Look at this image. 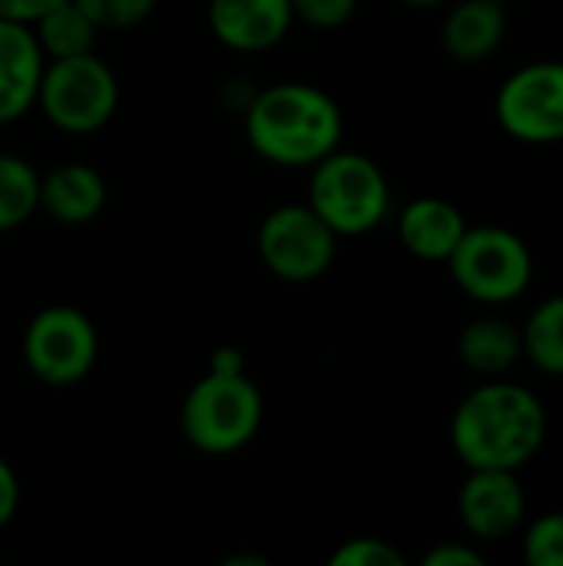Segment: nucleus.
Here are the masks:
<instances>
[{"instance_id": "obj_1", "label": "nucleus", "mask_w": 563, "mask_h": 566, "mask_svg": "<svg viewBox=\"0 0 563 566\" xmlns=\"http://www.w3.org/2000/svg\"><path fill=\"white\" fill-rule=\"evenodd\" d=\"M252 153L282 169H312L342 146V106L315 83L285 80L252 93L242 113Z\"/></svg>"}, {"instance_id": "obj_2", "label": "nucleus", "mask_w": 563, "mask_h": 566, "mask_svg": "<svg viewBox=\"0 0 563 566\" xmlns=\"http://www.w3.org/2000/svg\"><path fill=\"white\" fill-rule=\"evenodd\" d=\"M548 441V411L531 388L488 381L475 388L451 418L455 454L468 468H524Z\"/></svg>"}, {"instance_id": "obj_3", "label": "nucleus", "mask_w": 563, "mask_h": 566, "mask_svg": "<svg viewBox=\"0 0 563 566\" xmlns=\"http://www.w3.org/2000/svg\"><path fill=\"white\" fill-rule=\"evenodd\" d=\"M265 421L262 388L246 371H209L179 405V431L199 454L226 458L256 441Z\"/></svg>"}, {"instance_id": "obj_4", "label": "nucleus", "mask_w": 563, "mask_h": 566, "mask_svg": "<svg viewBox=\"0 0 563 566\" xmlns=\"http://www.w3.org/2000/svg\"><path fill=\"white\" fill-rule=\"evenodd\" d=\"M305 202L338 239H358L388 219L392 186L372 156L338 146L309 169Z\"/></svg>"}, {"instance_id": "obj_5", "label": "nucleus", "mask_w": 563, "mask_h": 566, "mask_svg": "<svg viewBox=\"0 0 563 566\" xmlns=\"http://www.w3.org/2000/svg\"><path fill=\"white\" fill-rule=\"evenodd\" d=\"M37 109L60 133H100L119 109V80L113 66L103 56H96V50L46 60L37 90Z\"/></svg>"}, {"instance_id": "obj_6", "label": "nucleus", "mask_w": 563, "mask_h": 566, "mask_svg": "<svg viewBox=\"0 0 563 566\" xmlns=\"http://www.w3.org/2000/svg\"><path fill=\"white\" fill-rule=\"evenodd\" d=\"M20 355L40 385L73 388L90 378L100 358V335L83 308L56 302L27 322Z\"/></svg>"}, {"instance_id": "obj_7", "label": "nucleus", "mask_w": 563, "mask_h": 566, "mask_svg": "<svg viewBox=\"0 0 563 566\" xmlns=\"http://www.w3.org/2000/svg\"><path fill=\"white\" fill-rule=\"evenodd\" d=\"M451 279L465 295L484 305H504L528 292L534 259L528 242L504 226H468L448 259Z\"/></svg>"}, {"instance_id": "obj_8", "label": "nucleus", "mask_w": 563, "mask_h": 566, "mask_svg": "<svg viewBox=\"0 0 563 566\" xmlns=\"http://www.w3.org/2000/svg\"><path fill=\"white\" fill-rule=\"evenodd\" d=\"M256 252L269 275H275L279 282L309 285L332 269L338 255V235L319 219L309 202H285L269 209L259 222Z\"/></svg>"}, {"instance_id": "obj_9", "label": "nucleus", "mask_w": 563, "mask_h": 566, "mask_svg": "<svg viewBox=\"0 0 563 566\" xmlns=\"http://www.w3.org/2000/svg\"><path fill=\"white\" fill-rule=\"evenodd\" d=\"M498 123L521 143H563V63L541 60L498 90Z\"/></svg>"}, {"instance_id": "obj_10", "label": "nucleus", "mask_w": 563, "mask_h": 566, "mask_svg": "<svg viewBox=\"0 0 563 566\" xmlns=\"http://www.w3.org/2000/svg\"><path fill=\"white\" fill-rule=\"evenodd\" d=\"M458 514L468 534L481 541L511 537L528 514V497L518 481V471L471 468V478L461 484Z\"/></svg>"}, {"instance_id": "obj_11", "label": "nucleus", "mask_w": 563, "mask_h": 566, "mask_svg": "<svg viewBox=\"0 0 563 566\" xmlns=\"http://www.w3.org/2000/svg\"><path fill=\"white\" fill-rule=\"evenodd\" d=\"M206 20L212 36L232 53H265L279 46L292 23V0H209Z\"/></svg>"}, {"instance_id": "obj_12", "label": "nucleus", "mask_w": 563, "mask_h": 566, "mask_svg": "<svg viewBox=\"0 0 563 566\" xmlns=\"http://www.w3.org/2000/svg\"><path fill=\"white\" fill-rule=\"evenodd\" d=\"M46 56L30 23L0 17V126L23 119L37 106Z\"/></svg>"}, {"instance_id": "obj_13", "label": "nucleus", "mask_w": 563, "mask_h": 566, "mask_svg": "<svg viewBox=\"0 0 563 566\" xmlns=\"http://www.w3.org/2000/svg\"><path fill=\"white\" fill-rule=\"evenodd\" d=\"M106 199V179L90 163H60L40 176V212L60 226H86L100 219Z\"/></svg>"}, {"instance_id": "obj_14", "label": "nucleus", "mask_w": 563, "mask_h": 566, "mask_svg": "<svg viewBox=\"0 0 563 566\" xmlns=\"http://www.w3.org/2000/svg\"><path fill=\"white\" fill-rule=\"evenodd\" d=\"M465 232H468V222L461 209L438 196L408 202L398 219L402 245L421 262H448Z\"/></svg>"}, {"instance_id": "obj_15", "label": "nucleus", "mask_w": 563, "mask_h": 566, "mask_svg": "<svg viewBox=\"0 0 563 566\" xmlns=\"http://www.w3.org/2000/svg\"><path fill=\"white\" fill-rule=\"evenodd\" d=\"M508 33L504 0H461L441 23V43L458 63L488 60Z\"/></svg>"}, {"instance_id": "obj_16", "label": "nucleus", "mask_w": 563, "mask_h": 566, "mask_svg": "<svg viewBox=\"0 0 563 566\" xmlns=\"http://www.w3.org/2000/svg\"><path fill=\"white\" fill-rule=\"evenodd\" d=\"M521 355H524L521 332L504 318H475L458 335V358L475 375L501 378L521 361Z\"/></svg>"}, {"instance_id": "obj_17", "label": "nucleus", "mask_w": 563, "mask_h": 566, "mask_svg": "<svg viewBox=\"0 0 563 566\" xmlns=\"http://www.w3.org/2000/svg\"><path fill=\"white\" fill-rule=\"evenodd\" d=\"M30 27H33V36H37V43H40L46 60L93 53L96 50V36H100V27L73 0H63V3L50 7Z\"/></svg>"}, {"instance_id": "obj_18", "label": "nucleus", "mask_w": 563, "mask_h": 566, "mask_svg": "<svg viewBox=\"0 0 563 566\" xmlns=\"http://www.w3.org/2000/svg\"><path fill=\"white\" fill-rule=\"evenodd\" d=\"M40 212V172L17 153H0V235Z\"/></svg>"}, {"instance_id": "obj_19", "label": "nucleus", "mask_w": 563, "mask_h": 566, "mask_svg": "<svg viewBox=\"0 0 563 566\" xmlns=\"http://www.w3.org/2000/svg\"><path fill=\"white\" fill-rule=\"evenodd\" d=\"M524 355L548 375H563V295L541 302L521 328Z\"/></svg>"}, {"instance_id": "obj_20", "label": "nucleus", "mask_w": 563, "mask_h": 566, "mask_svg": "<svg viewBox=\"0 0 563 566\" xmlns=\"http://www.w3.org/2000/svg\"><path fill=\"white\" fill-rule=\"evenodd\" d=\"M96 27L103 30H133L139 23H146L159 0H73Z\"/></svg>"}, {"instance_id": "obj_21", "label": "nucleus", "mask_w": 563, "mask_h": 566, "mask_svg": "<svg viewBox=\"0 0 563 566\" xmlns=\"http://www.w3.org/2000/svg\"><path fill=\"white\" fill-rule=\"evenodd\" d=\"M524 557L534 566H563V511L544 514L528 527Z\"/></svg>"}, {"instance_id": "obj_22", "label": "nucleus", "mask_w": 563, "mask_h": 566, "mask_svg": "<svg viewBox=\"0 0 563 566\" xmlns=\"http://www.w3.org/2000/svg\"><path fill=\"white\" fill-rule=\"evenodd\" d=\"M332 566H405V554L382 537H352L329 557Z\"/></svg>"}, {"instance_id": "obj_23", "label": "nucleus", "mask_w": 563, "mask_h": 566, "mask_svg": "<svg viewBox=\"0 0 563 566\" xmlns=\"http://www.w3.org/2000/svg\"><path fill=\"white\" fill-rule=\"evenodd\" d=\"M358 10V0H292L295 20L315 30H338Z\"/></svg>"}, {"instance_id": "obj_24", "label": "nucleus", "mask_w": 563, "mask_h": 566, "mask_svg": "<svg viewBox=\"0 0 563 566\" xmlns=\"http://www.w3.org/2000/svg\"><path fill=\"white\" fill-rule=\"evenodd\" d=\"M421 566H484V557L468 544H438L421 557Z\"/></svg>"}, {"instance_id": "obj_25", "label": "nucleus", "mask_w": 563, "mask_h": 566, "mask_svg": "<svg viewBox=\"0 0 563 566\" xmlns=\"http://www.w3.org/2000/svg\"><path fill=\"white\" fill-rule=\"evenodd\" d=\"M20 511V478L13 464L0 454V531L17 517Z\"/></svg>"}, {"instance_id": "obj_26", "label": "nucleus", "mask_w": 563, "mask_h": 566, "mask_svg": "<svg viewBox=\"0 0 563 566\" xmlns=\"http://www.w3.org/2000/svg\"><path fill=\"white\" fill-rule=\"evenodd\" d=\"M56 3H63V0H0V17L20 20V23H33L40 13H46Z\"/></svg>"}, {"instance_id": "obj_27", "label": "nucleus", "mask_w": 563, "mask_h": 566, "mask_svg": "<svg viewBox=\"0 0 563 566\" xmlns=\"http://www.w3.org/2000/svg\"><path fill=\"white\" fill-rule=\"evenodd\" d=\"M209 371H246V355L236 345H222L209 355Z\"/></svg>"}, {"instance_id": "obj_28", "label": "nucleus", "mask_w": 563, "mask_h": 566, "mask_svg": "<svg viewBox=\"0 0 563 566\" xmlns=\"http://www.w3.org/2000/svg\"><path fill=\"white\" fill-rule=\"evenodd\" d=\"M222 566H272L265 557H259V554H232V557H226Z\"/></svg>"}, {"instance_id": "obj_29", "label": "nucleus", "mask_w": 563, "mask_h": 566, "mask_svg": "<svg viewBox=\"0 0 563 566\" xmlns=\"http://www.w3.org/2000/svg\"><path fill=\"white\" fill-rule=\"evenodd\" d=\"M402 3H408V7H438L445 0H402Z\"/></svg>"}]
</instances>
